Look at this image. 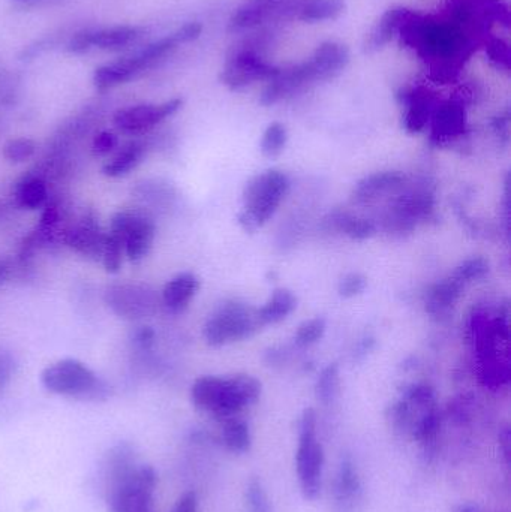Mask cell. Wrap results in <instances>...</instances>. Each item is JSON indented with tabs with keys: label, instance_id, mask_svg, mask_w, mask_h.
Masks as SVG:
<instances>
[{
	"label": "cell",
	"instance_id": "cell-1",
	"mask_svg": "<svg viewBox=\"0 0 511 512\" xmlns=\"http://www.w3.org/2000/svg\"><path fill=\"white\" fill-rule=\"evenodd\" d=\"M158 478L152 466L138 465L120 448L107 472V501L111 512H153Z\"/></svg>",
	"mask_w": 511,
	"mask_h": 512
},
{
	"label": "cell",
	"instance_id": "cell-2",
	"mask_svg": "<svg viewBox=\"0 0 511 512\" xmlns=\"http://www.w3.org/2000/svg\"><path fill=\"white\" fill-rule=\"evenodd\" d=\"M201 32H203V26L200 23H188L171 35L146 45L131 56L99 66L93 74V84H95L96 90L107 92L120 84L129 83L138 75L146 72L147 69L158 65L164 57H167L180 45L200 38Z\"/></svg>",
	"mask_w": 511,
	"mask_h": 512
},
{
	"label": "cell",
	"instance_id": "cell-3",
	"mask_svg": "<svg viewBox=\"0 0 511 512\" xmlns=\"http://www.w3.org/2000/svg\"><path fill=\"white\" fill-rule=\"evenodd\" d=\"M261 396V382L251 375L231 378L203 376L192 385L191 399L195 408L219 420L236 418L240 412L257 403Z\"/></svg>",
	"mask_w": 511,
	"mask_h": 512
},
{
	"label": "cell",
	"instance_id": "cell-4",
	"mask_svg": "<svg viewBox=\"0 0 511 512\" xmlns=\"http://www.w3.org/2000/svg\"><path fill=\"white\" fill-rule=\"evenodd\" d=\"M290 191V180L282 171L269 170L246 183L243 212L237 222L246 233H255L270 221Z\"/></svg>",
	"mask_w": 511,
	"mask_h": 512
},
{
	"label": "cell",
	"instance_id": "cell-5",
	"mask_svg": "<svg viewBox=\"0 0 511 512\" xmlns=\"http://www.w3.org/2000/svg\"><path fill=\"white\" fill-rule=\"evenodd\" d=\"M263 324L258 318L257 309L242 301H227L207 319L204 339L207 345L221 348L231 342L249 339Z\"/></svg>",
	"mask_w": 511,
	"mask_h": 512
},
{
	"label": "cell",
	"instance_id": "cell-6",
	"mask_svg": "<svg viewBox=\"0 0 511 512\" xmlns=\"http://www.w3.org/2000/svg\"><path fill=\"white\" fill-rule=\"evenodd\" d=\"M296 468L303 496L312 501L320 495L324 469V450L317 439V415L314 409H306L300 418Z\"/></svg>",
	"mask_w": 511,
	"mask_h": 512
},
{
	"label": "cell",
	"instance_id": "cell-7",
	"mask_svg": "<svg viewBox=\"0 0 511 512\" xmlns=\"http://www.w3.org/2000/svg\"><path fill=\"white\" fill-rule=\"evenodd\" d=\"M41 381L50 393L72 399L95 400L105 391L98 376L86 364L72 358L48 366L42 372Z\"/></svg>",
	"mask_w": 511,
	"mask_h": 512
},
{
	"label": "cell",
	"instance_id": "cell-8",
	"mask_svg": "<svg viewBox=\"0 0 511 512\" xmlns=\"http://www.w3.org/2000/svg\"><path fill=\"white\" fill-rule=\"evenodd\" d=\"M279 68L267 63L252 47L237 48L221 72V83L230 90L245 89L257 81H270Z\"/></svg>",
	"mask_w": 511,
	"mask_h": 512
},
{
	"label": "cell",
	"instance_id": "cell-9",
	"mask_svg": "<svg viewBox=\"0 0 511 512\" xmlns=\"http://www.w3.org/2000/svg\"><path fill=\"white\" fill-rule=\"evenodd\" d=\"M302 0H245L231 15L228 30L242 32L278 20H296Z\"/></svg>",
	"mask_w": 511,
	"mask_h": 512
},
{
	"label": "cell",
	"instance_id": "cell-10",
	"mask_svg": "<svg viewBox=\"0 0 511 512\" xmlns=\"http://www.w3.org/2000/svg\"><path fill=\"white\" fill-rule=\"evenodd\" d=\"M110 230L122 234L129 261H141L152 249L156 233L155 224L138 210H123L117 213L111 221Z\"/></svg>",
	"mask_w": 511,
	"mask_h": 512
},
{
	"label": "cell",
	"instance_id": "cell-11",
	"mask_svg": "<svg viewBox=\"0 0 511 512\" xmlns=\"http://www.w3.org/2000/svg\"><path fill=\"white\" fill-rule=\"evenodd\" d=\"M183 107L180 98L170 99L162 104H140L122 108L113 116V123L125 134H143L150 131Z\"/></svg>",
	"mask_w": 511,
	"mask_h": 512
},
{
	"label": "cell",
	"instance_id": "cell-12",
	"mask_svg": "<svg viewBox=\"0 0 511 512\" xmlns=\"http://www.w3.org/2000/svg\"><path fill=\"white\" fill-rule=\"evenodd\" d=\"M311 69L308 62L299 63V65L290 66V68L279 69L276 77L269 81V86L264 89L260 102L264 107H272L284 99L291 98L300 90L314 84Z\"/></svg>",
	"mask_w": 511,
	"mask_h": 512
},
{
	"label": "cell",
	"instance_id": "cell-13",
	"mask_svg": "<svg viewBox=\"0 0 511 512\" xmlns=\"http://www.w3.org/2000/svg\"><path fill=\"white\" fill-rule=\"evenodd\" d=\"M350 50L341 42L327 41L318 45L311 59L306 60L315 83L329 81L341 75L350 63Z\"/></svg>",
	"mask_w": 511,
	"mask_h": 512
},
{
	"label": "cell",
	"instance_id": "cell-14",
	"mask_svg": "<svg viewBox=\"0 0 511 512\" xmlns=\"http://www.w3.org/2000/svg\"><path fill=\"white\" fill-rule=\"evenodd\" d=\"M398 101L405 110L402 123L410 134L422 132L437 107L434 95L425 89H402Z\"/></svg>",
	"mask_w": 511,
	"mask_h": 512
},
{
	"label": "cell",
	"instance_id": "cell-15",
	"mask_svg": "<svg viewBox=\"0 0 511 512\" xmlns=\"http://www.w3.org/2000/svg\"><path fill=\"white\" fill-rule=\"evenodd\" d=\"M432 120V141L440 144L464 135L467 128V113L465 108L458 102H444V104L435 107Z\"/></svg>",
	"mask_w": 511,
	"mask_h": 512
},
{
	"label": "cell",
	"instance_id": "cell-16",
	"mask_svg": "<svg viewBox=\"0 0 511 512\" xmlns=\"http://www.w3.org/2000/svg\"><path fill=\"white\" fill-rule=\"evenodd\" d=\"M107 301L122 318H141L150 307L149 294L140 286L120 285L108 289Z\"/></svg>",
	"mask_w": 511,
	"mask_h": 512
},
{
	"label": "cell",
	"instance_id": "cell-17",
	"mask_svg": "<svg viewBox=\"0 0 511 512\" xmlns=\"http://www.w3.org/2000/svg\"><path fill=\"white\" fill-rule=\"evenodd\" d=\"M410 14L411 9L404 8V6H393V8L387 9L383 17L372 27L371 32L366 35L365 44H363L366 53H375V51L386 47Z\"/></svg>",
	"mask_w": 511,
	"mask_h": 512
},
{
	"label": "cell",
	"instance_id": "cell-18",
	"mask_svg": "<svg viewBox=\"0 0 511 512\" xmlns=\"http://www.w3.org/2000/svg\"><path fill=\"white\" fill-rule=\"evenodd\" d=\"M105 236L95 222L86 219L81 225L71 228L65 234L66 246L87 258H101Z\"/></svg>",
	"mask_w": 511,
	"mask_h": 512
},
{
	"label": "cell",
	"instance_id": "cell-19",
	"mask_svg": "<svg viewBox=\"0 0 511 512\" xmlns=\"http://www.w3.org/2000/svg\"><path fill=\"white\" fill-rule=\"evenodd\" d=\"M405 180H407V177L399 171H383V173L371 174V176L365 177L357 183L353 192V200L356 203H369V201L375 200L378 195L402 188Z\"/></svg>",
	"mask_w": 511,
	"mask_h": 512
},
{
	"label": "cell",
	"instance_id": "cell-20",
	"mask_svg": "<svg viewBox=\"0 0 511 512\" xmlns=\"http://www.w3.org/2000/svg\"><path fill=\"white\" fill-rule=\"evenodd\" d=\"M141 36H143V29L137 26L120 24V26L102 27V29H92V45L99 50L122 51L135 44Z\"/></svg>",
	"mask_w": 511,
	"mask_h": 512
},
{
	"label": "cell",
	"instance_id": "cell-21",
	"mask_svg": "<svg viewBox=\"0 0 511 512\" xmlns=\"http://www.w3.org/2000/svg\"><path fill=\"white\" fill-rule=\"evenodd\" d=\"M200 289V280L192 273L173 277L162 289V301L173 312H182L191 303Z\"/></svg>",
	"mask_w": 511,
	"mask_h": 512
},
{
	"label": "cell",
	"instance_id": "cell-22",
	"mask_svg": "<svg viewBox=\"0 0 511 512\" xmlns=\"http://www.w3.org/2000/svg\"><path fill=\"white\" fill-rule=\"evenodd\" d=\"M462 288H464V285L459 280L453 279L452 276L432 286L428 292L426 310L431 315L438 316V318L449 315L450 309L455 306L456 301L461 297Z\"/></svg>",
	"mask_w": 511,
	"mask_h": 512
},
{
	"label": "cell",
	"instance_id": "cell-23",
	"mask_svg": "<svg viewBox=\"0 0 511 512\" xmlns=\"http://www.w3.org/2000/svg\"><path fill=\"white\" fill-rule=\"evenodd\" d=\"M297 307V297L290 289L279 288L273 292L270 300L258 309V318L263 325L278 324L288 318Z\"/></svg>",
	"mask_w": 511,
	"mask_h": 512
},
{
	"label": "cell",
	"instance_id": "cell-24",
	"mask_svg": "<svg viewBox=\"0 0 511 512\" xmlns=\"http://www.w3.org/2000/svg\"><path fill=\"white\" fill-rule=\"evenodd\" d=\"M347 9L345 0H302L296 20L317 23V21L336 20Z\"/></svg>",
	"mask_w": 511,
	"mask_h": 512
},
{
	"label": "cell",
	"instance_id": "cell-25",
	"mask_svg": "<svg viewBox=\"0 0 511 512\" xmlns=\"http://www.w3.org/2000/svg\"><path fill=\"white\" fill-rule=\"evenodd\" d=\"M144 158V147L138 143L128 144L123 147L111 161L102 167V173L107 177H122L131 173L134 168L140 165Z\"/></svg>",
	"mask_w": 511,
	"mask_h": 512
},
{
	"label": "cell",
	"instance_id": "cell-26",
	"mask_svg": "<svg viewBox=\"0 0 511 512\" xmlns=\"http://www.w3.org/2000/svg\"><path fill=\"white\" fill-rule=\"evenodd\" d=\"M47 198V185L38 177L23 180L15 189V201L21 209H41L47 203Z\"/></svg>",
	"mask_w": 511,
	"mask_h": 512
},
{
	"label": "cell",
	"instance_id": "cell-27",
	"mask_svg": "<svg viewBox=\"0 0 511 512\" xmlns=\"http://www.w3.org/2000/svg\"><path fill=\"white\" fill-rule=\"evenodd\" d=\"M222 441L231 453H248L252 444L251 430H249L248 424L237 417L225 421L224 430H222Z\"/></svg>",
	"mask_w": 511,
	"mask_h": 512
},
{
	"label": "cell",
	"instance_id": "cell-28",
	"mask_svg": "<svg viewBox=\"0 0 511 512\" xmlns=\"http://www.w3.org/2000/svg\"><path fill=\"white\" fill-rule=\"evenodd\" d=\"M336 230L356 242L371 239L375 234V225L368 219L353 218V216L339 215L333 219Z\"/></svg>",
	"mask_w": 511,
	"mask_h": 512
},
{
	"label": "cell",
	"instance_id": "cell-29",
	"mask_svg": "<svg viewBox=\"0 0 511 512\" xmlns=\"http://www.w3.org/2000/svg\"><path fill=\"white\" fill-rule=\"evenodd\" d=\"M125 239L122 234L111 231L105 236L104 249H102V264L108 273H117L122 268Z\"/></svg>",
	"mask_w": 511,
	"mask_h": 512
},
{
	"label": "cell",
	"instance_id": "cell-30",
	"mask_svg": "<svg viewBox=\"0 0 511 512\" xmlns=\"http://www.w3.org/2000/svg\"><path fill=\"white\" fill-rule=\"evenodd\" d=\"M288 132L282 123H270L261 138L260 149L266 158H276L284 152L287 146Z\"/></svg>",
	"mask_w": 511,
	"mask_h": 512
},
{
	"label": "cell",
	"instance_id": "cell-31",
	"mask_svg": "<svg viewBox=\"0 0 511 512\" xmlns=\"http://www.w3.org/2000/svg\"><path fill=\"white\" fill-rule=\"evenodd\" d=\"M339 393V369L336 364H329L321 372L317 382V397L321 403L333 402Z\"/></svg>",
	"mask_w": 511,
	"mask_h": 512
},
{
	"label": "cell",
	"instance_id": "cell-32",
	"mask_svg": "<svg viewBox=\"0 0 511 512\" xmlns=\"http://www.w3.org/2000/svg\"><path fill=\"white\" fill-rule=\"evenodd\" d=\"M360 480L357 477L356 469L350 462H344L339 471L338 481H336V495L341 501L353 499L359 493Z\"/></svg>",
	"mask_w": 511,
	"mask_h": 512
},
{
	"label": "cell",
	"instance_id": "cell-33",
	"mask_svg": "<svg viewBox=\"0 0 511 512\" xmlns=\"http://www.w3.org/2000/svg\"><path fill=\"white\" fill-rule=\"evenodd\" d=\"M324 333H326V321L323 318L309 319L297 328L294 342L299 348H308L323 339Z\"/></svg>",
	"mask_w": 511,
	"mask_h": 512
},
{
	"label": "cell",
	"instance_id": "cell-34",
	"mask_svg": "<svg viewBox=\"0 0 511 512\" xmlns=\"http://www.w3.org/2000/svg\"><path fill=\"white\" fill-rule=\"evenodd\" d=\"M488 271V259L477 256V258L467 259V261L462 262V264L453 271L452 277L453 279L459 280L462 285H465V283L471 282V280L482 279V277L488 274Z\"/></svg>",
	"mask_w": 511,
	"mask_h": 512
},
{
	"label": "cell",
	"instance_id": "cell-35",
	"mask_svg": "<svg viewBox=\"0 0 511 512\" xmlns=\"http://www.w3.org/2000/svg\"><path fill=\"white\" fill-rule=\"evenodd\" d=\"M36 152V144L30 138H14L3 146V156L9 162L20 164L32 158Z\"/></svg>",
	"mask_w": 511,
	"mask_h": 512
},
{
	"label": "cell",
	"instance_id": "cell-36",
	"mask_svg": "<svg viewBox=\"0 0 511 512\" xmlns=\"http://www.w3.org/2000/svg\"><path fill=\"white\" fill-rule=\"evenodd\" d=\"M368 285V279L360 273H350L342 277L339 282L338 291L339 295L344 298H353L356 295L362 294Z\"/></svg>",
	"mask_w": 511,
	"mask_h": 512
},
{
	"label": "cell",
	"instance_id": "cell-37",
	"mask_svg": "<svg viewBox=\"0 0 511 512\" xmlns=\"http://www.w3.org/2000/svg\"><path fill=\"white\" fill-rule=\"evenodd\" d=\"M68 51L72 54H84L92 50V29L80 30L68 42Z\"/></svg>",
	"mask_w": 511,
	"mask_h": 512
},
{
	"label": "cell",
	"instance_id": "cell-38",
	"mask_svg": "<svg viewBox=\"0 0 511 512\" xmlns=\"http://www.w3.org/2000/svg\"><path fill=\"white\" fill-rule=\"evenodd\" d=\"M117 147V137L113 132H99L93 140L92 150L96 156L110 155Z\"/></svg>",
	"mask_w": 511,
	"mask_h": 512
},
{
	"label": "cell",
	"instance_id": "cell-39",
	"mask_svg": "<svg viewBox=\"0 0 511 512\" xmlns=\"http://www.w3.org/2000/svg\"><path fill=\"white\" fill-rule=\"evenodd\" d=\"M488 48L489 56L498 63V66L504 69L510 68V50L506 42L501 41V39H494Z\"/></svg>",
	"mask_w": 511,
	"mask_h": 512
},
{
	"label": "cell",
	"instance_id": "cell-40",
	"mask_svg": "<svg viewBox=\"0 0 511 512\" xmlns=\"http://www.w3.org/2000/svg\"><path fill=\"white\" fill-rule=\"evenodd\" d=\"M15 363L14 358L6 352H0V393L3 388L8 385L11 381L12 375H14Z\"/></svg>",
	"mask_w": 511,
	"mask_h": 512
},
{
	"label": "cell",
	"instance_id": "cell-41",
	"mask_svg": "<svg viewBox=\"0 0 511 512\" xmlns=\"http://www.w3.org/2000/svg\"><path fill=\"white\" fill-rule=\"evenodd\" d=\"M171 512H200L198 511V499L194 492L185 493L174 505Z\"/></svg>",
	"mask_w": 511,
	"mask_h": 512
},
{
	"label": "cell",
	"instance_id": "cell-42",
	"mask_svg": "<svg viewBox=\"0 0 511 512\" xmlns=\"http://www.w3.org/2000/svg\"><path fill=\"white\" fill-rule=\"evenodd\" d=\"M153 339H155V333H153L150 328H143V330L137 334V340L143 346L152 345Z\"/></svg>",
	"mask_w": 511,
	"mask_h": 512
},
{
	"label": "cell",
	"instance_id": "cell-43",
	"mask_svg": "<svg viewBox=\"0 0 511 512\" xmlns=\"http://www.w3.org/2000/svg\"><path fill=\"white\" fill-rule=\"evenodd\" d=\"M9 276V267L5 264V262L0 261V285L8 279Z\"/></svg>",
	"mask_w": 511,
	"mask_h": 512
},
{
	"label": "cell",
	"instance_id": "cell-44",
	"mask_svg": "<svg viewBox=\"0 0 511 512\" xmlns=\"http://www.w3.org/2000/svg\"><path fill=\"white\" fill-rule=\"evenodd\" d=\"M456 512H485L480 510V508L477 507H468V505H462V507H459Z\"/></svg>",
	"mask_w": 511,
	"mask_h": 512
}]
</instances>
